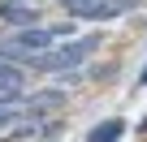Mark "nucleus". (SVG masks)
<instances>
[{"label":"nucleus","mask_w":147,"mask_h":142,"mask_svg":"<svg viewBox=\"0 0 147 142\" xmlns=\"http://www.w3.org/2000/svg\"><path fill=\"white\" fill-rule=\"evenodd\" d=\"M121 133H125V121H121V116H108V121L91 125L87 142H121Z\"/></svg>","instance_id":"5"},{"label":"nucleus","mask_w":147,"mask_h":142,"mask_svg":"<svg viewBox=\"0 0 147 142\" xmlns=\"http://www.w3.org/2000/svg\"><path fill=\"white\" fill-rule=\"evenodd\" d=\"M61 99H65L61 91H39V95H30V99H26V112H48V108H56Z\"/></svg>","instance_id":"6"},{"label":"nucleus","mask_w":147,"mask_h":142,"mask_svg":"<svg viewBox=\"0 0 147 142\" xmlns=\"http://www.w3.org/2000/svg\"><path fill=\"white\" fill-rule=\"evenodd\" d=\"M134 5V0H65V9L74 13V17H117V13H125Z\"/></svg>","instance_id":"2"},{"label":"nucleus","mask_w":147,"mask_h":142,"mask_svg":"<svg viewBox=\"0 0 147 142\" xmlns=\"http://www.w3.org/2000/svg\"><path fill=\"white\" fill-rule=\"evenodd\" d=\"M138 86H147V65H143V73H138Z\"/></svg>","instance_id":"9"},{"label":"nucleus","mask_w":147,"mask_h":142,"mask_svg":"<svg viewBox=\"0 0 147 142\" xmlns=\"http://www.w3.org/2000/svg\"><path fill=\"white\" fill-rule=\"evenodd\" d=\"M0 13H5V17H9L13 26H26V30L35 26V13H30L26 5H0Z\"/></svg>","instance_id":"7"},{"label":"nucleus","mask_w":147,"mask_h":142,"mask_svg":"<svg viewBox=\"0 0 147 142\" xmlns=\"http://www.w3.org/2000/svg\"><path fill=\"white\" fill-rule=\"evenodd\" d=\"M5 5H22V0H5Z\"/></svg>","instance_id":"10"},{"label":"nucleus","mask_w":147,"mask_h":142,"mask_svg":"<svg viewBox=\"0 0 147 142\" xmlns=\"http://www.w3.org/2000/svg\"><path fill=\"white\" fill-rule=\"evenodd\" d=\"M13 43H18L22 52H30V56H43V52H52V43H56V30L30 26V30H18V35H13Z\"/></svg>","instance_id":"3"},{"label":"nucleus","mask_w":147,"mask_h":142,"mask_svg":"<svg viewBox=\"0 0 147 142\" xmlns=\"http://www.w3.org/2000/svg\"><path fill=\"white\" fill-rule=\"evenodd\" d=\"M95 47H100V35H82V39H69L65 47H52V52L35 56L30 65L39 69V73H69V69H78Z\"/></svg>","instance_id":"1"},{"label":"nucleus","mask_w":147,"mask_h":142,"mask_svg":"<svg viewBox=\"0 0 147 142\" xmlns=\"http://www.w3.org/2000/svg\"><path fill=\"white\" fill-rule=\"evenodd\" d=\"M26 116V103H0V129H13Z\"/></svg>","instance_id":"8"},{"label":"nucleus","mask_w":147,"mask_h":142,"mask_svg":"<svg viewBox=\"0 0 147 142\" xmlns=\"http://www.w3.org/2000/svg\"><path fill=\"white\" fill-rule=\"evenodd\" d=\"M26 95V73L18 65H0V103H18Z\"/></svg>","instance_id":"4"}]
</instances>
